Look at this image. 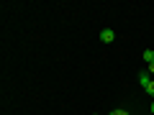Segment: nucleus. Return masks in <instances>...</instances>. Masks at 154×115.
<instances>
[{"label": "nucleus", "instance_id": "f257e3e1", "mask_svg": "<svg viewBox=\"0 0 154 115\" xmlns=\"http://www.w3.org/2000/svg\"><path fill=\"white\" fill-rule=\"evenodd\" d=\"M100 41H103V44L116 41V31H113V28H103V31H100Z\"/></svg>", "mask_w": 154, "mask_h": 115}, {"label": "nucleus", "instance_id": "f03ea898", "mask_svg": "<svg viewBox=\"0 0 154 115\" xmlns=\"http://www.w3.org/2000/svg\"><path fill=\"white\" fill-rule=\"evenodd\" d=\"M149 82H152V79H149V74H146V72H141V74H139V84H141V87H146Z\"/></svg>", "mask_w": 154, "mask_h": 115}, {"label": "nucleus", "instance_id": "7ed1b4c3", "mask_svg": "<svg viewBox=\"0 0 154 115\" xmlns=\"http://www.w3.org/2000/svg\"><path fill=\"white\" fill-rule=\"evenodd\" d=\"M144 61H146V64H152V61H154V51H152V49L144 51Z\"/></svg>", "mask_w": 154, "mask_h": 115}, {"label": "nucleus", "instance_id": "20e7f679", "mask_svg": "<svg viewBox=\"0 0 154 115\" xmlns=\"http://www.w3.org/2000/svg\"><path fill=\"white\" fill-rule=\"evenodd\" d=\"M144 90H146V95H152V97H154V79H152V82H149Z\"/></svg>", "mask_w": 154, "mask_h": 115}, {"label": "nucleus", "instance_id": "39448f33", "mask_svg": "<svg viewBox=\"0 0 154 115\" xmlns=\"http://www.w3.org/2000/svg\"><path fill=\"white\" fill-rule=\"evenodd\" d=\"M110 115H128V110H121V108H118V110H113Z\"/></svg>", "mask_w": 154, "mask_h": 115}, {"label": "nucleus", "instance_id": "423d86ee", "mask_svg": "<svg viewBox=\"0 0 154 115\" xmlns=\"http://www.w3.org/2000/svg\"><path fill=\"white\" fill-rule=\"evenodd\" d=\"M149 72H152V74H154V61H152V64H149Z\"/></svg>", "mask_w": 154, "mask_h": 115}, {"label": "nucleus", "instance_id": "0eeeda50", "mask_svg": "<svg viewBox=\"0 0 154 115\" xmlns=\"http://www.w3.org/2000/svg\"><path fill=\"white\" fill-rule=\"evenodd\" d=\"M149 110H152V115H154V102H152V108H149Z\"/></svg>", "mask_w": 154, "mask_h": 115}]
</instances>
